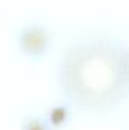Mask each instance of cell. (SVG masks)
I'll return each mask as SVG.
<instances>
[{
    "label": "cell",
    "mask_w": 129,
    "mask_h": 130,
    "mask_svg": "<svg viewBox=\"0 0 129 130\" xmlns=\"http://www.w3.org/2000/svg\"><path fill=\"white\" fill-rule=\"evenodd\" d=\"M56 77L74 110L112 112L129 100V45L109 35H82L61 53Z\"/></svg>",
    "instance_id": "cell-1"
},
{
    "label": "cell",
    "mask_w": 129,
    "mask_h": 130,
    "mask_svg": "<svg viewBox=\"0 0 129 130\" xmlns=\"http://www.w3.org/2000/svg\"><path fill=\"white\" fill-rule=\"evenodd\" d=\"M26 130H47V124L40 121V120H31L28 124H26Z\"/></svg>",
    "instance_id": "cell-3"
},
{
    "label": "cell",
    "mask_w": 129,
    "mask_h": 130,
    "mask_svg": "<svg viewBox=\"0 0 129 130\" xmlns=\"http://www.w3.org/2000/svg\"><path fill=\"white\" fill-rule=\"evenodd\" d=\"M17 44L23 55L40 59L50 48V33L40 24H28L18 32Z\"/></svg>",
    "instance_id": "cell-2"
}]
</instances>
